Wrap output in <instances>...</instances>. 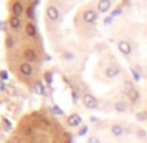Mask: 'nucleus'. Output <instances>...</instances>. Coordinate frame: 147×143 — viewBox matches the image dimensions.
I'll use <instances>...</instances> for the list:
<instances>
[{
    "instance_id": "nucleus-1",
    "label": "nucleus",
    "mask_w": 147,
    "mask_h": 143,
    "mask_svg": "<svg viewBox=\"0 0 147 143\" xmlns=\"http://www.w3.org/2000/svg\"><path fill=\"white\" fill-rule=\"evenodd\" d=\"M82 102H83V104H85V107L89 108V109H96L98 105H99L98 99L94 95H91V94H85L82 98Z\"/></svg>"
},
{
    "instance_id": "nucleus-2",
    "label": "nucleus",
    "mask_w": 147,
    "mask_h": 143,
    "mask_svg": "<svg viewBox=\"0 0 147 143\" xmlns=\"http://www.w3.org/2000/svg\"><path fill=\"white\" fill-rule=\"evenodd\" d=\"M82 18H83V21L87 22V24H94L98 20V12L94 11V9H87V11L83 12Z\"/></svg>"
},
{
    "instance_id": "nucleus-3",
    "label": "nucleus",
    "mask_w": 147,
    "mask_h": 143,
    "mask_svg": "<svg viewBox=\"0 0 147 143\" xmlns=\"http://www.w3.org/2000/svg\"><path fill=\"white\" fill-rule=\"evenodd\" d=\"M67 122H68L69 126L77 127V126H80V125L82 124V117H81L78 113H73V115H70L69 117L67 118Z\"/></svg>"
},
{
    "instance_id": "nucleus-4",
    "label": "nucleus",
    "mask_w": 147,
    "mask_h": 143,
    "mask_svg": "<svg viewBox=\"0 0 147 143\" xmlns=\"http://www.w3.org/2000/svg\"><path fill=\"white\" fill-rule=\"evenodd\" d=\"M117 47H119L120 52L122 53V55L125 56H129L131 53V46L129 42H125V40H121L119 42V44H117Z\"/></svg>"
},
{
    "instance_id": "nucleus-5",
    "label": "nucleus",
    "mask_w": 147,
    "mask_h": 143,
    "mask_svg": "<svg viewBox=\"0 0 147 143\" xmlns=\"http://www.w3.org/2000/svg\"><path fill=\"white\" fill-rule=\"evenodd\" d=\"M46 14H47V17L51 20V21H56V20L60 17V13H59L57 8L53 7V5L47 7V9H46Z\"/></svg>"
},
{
    "instance_id": "nucleus-6",
    "label": "nucleus",
    "mask_w": 147,
    "mask_h": 143,
    "mask_svg": "<svg viewBox=\"0 0 147 143\" xmlns=\"http://www.w3.org/2000/svg\"><path fill=\"white\" fill-rule=\"evenodd\" d=\"M111 0H99V3H98V12L99 13H106L111 9Z\"/></svg>"
},
{
    "instance_id": "nucleus-7",
    "label": "nucleus",
    "mask_w": 147,
    "mask_h": 143,
    "mask_svg": "<svg viewBox=\"0 0 147 143\" xmlns=\"http://www.w3.org/2000/svg\"><path fill=\"white\" fill-rule=\"evenodd\" d=\"M120 74V66L117 65H111L106 69V76L108 78H115Z\"/></svg>"
},
{
    "instance_id": "nucleus-8",
    "label": "nucleus",
    "mask_w": 147,
    "mask_h": 143,
    "mask_svg": "<svg viewBox=\"0 0 147 143\" xmlns=\"http://www.w3.org/2000/svg\"><path fill=\"white\" fill-rule=\"evenodd\" d=\"M124 127L121 126V125H119V124H113L111 126V133H112V135L113 137H116V138H119V137H121L122 134H124Z\"/></svg>"
},
{
    "instance_id": "nucleus-9",
    "label": "nucleus",
    "mask_w": 147,
    "mask_h": 143,
    "mask_svg": "<svg viewBox=\"0 0 147 143\" xmlns=\"http://www.w3.org/2000/svg\"><path fill=\"white\" fill-rule=\"evenodd\" d=\"M24 57L26 59V61L28 63H31V61H35L36 60V53L34 50H31V48H28V50H25V52H24Z\"/></svg>"
},
{
    "instance_id": "nucleus-10",
    "label": "nucleus",
    "mask_w": 147,
    "mask_h": 143,
    "mask_svg": "<svg viewBox=\"0 0 147 143\" xmlns=\"http://www.w3.org/2000/svg\"><path fill=\"white\" fill-rule=\"evenodd\" d=\"M20 70H21V73H22L24 76H31V73H33V66L30 65V63H24L20 66Z\"/></svg>"
},
{
    "instance_id": "nucleus-11",
    "label": "nucleus",
    "mask_w": 147,
    "mask_h": 143,
    "mask_svg": "<svg viewBox=\"0 0 147 143\" xmlns=\"http://www.w3.org/2000/svg\"><path fill=\"white\" fill-rule=\"evenodd\" d=\"M126 109H128V104L125 102H116L115 103V111L116 112H119V113H124V112H126Z\"/></svg>"
},
{
    "instance_id": "nucleus-12",
    "label": "nucleus",
    "mask_w": 147,
    "mask_h": 143,
    "mask_svg": "<svg viewBox=\"0 0 147 143\" xmlns=\"http://www.w3.org/2000/svg\"><path fill=\"white\" fill-rule=\"evenodd\" d=\"M12 12H13L14 16L20 17V14H22V12H24V7H22V4L20 3V1H16V3L13 4V7H12Z\"/></svg>"
},
{
    "instance_id": "nucleus-13",
    "label": "nucleus",
    "mask_w": 147,
    "mask_h": 143,
    "mask_svg": "<svg viewBox=\"0 0 147 143\" xmlns=\"http://www.w3.org/2000/svg\"><path fill=\"white\" fill-rule=\"evenodd\" d=\"M128 98H129V100H130V102L136 103V102H138V100H139L141 94H139V91L137 90V88H134V90H131L130 92L128 94Z\"/></svg>"
},
{
    "instance_id": "nucleus-14",
    "label": "nucleus",
    "mask_w": 147,
    "mask_h": 143,
    "mask_svg": "<svg viewBox=\"0 0 147 143\" xmlns=\"http://www.w3.org/2000/svg\"><path fill=\"white\" fill-rule=\"evenodd\" d=\"M9 25H11L12 29H20V26H21V21H20V17L13 16V17L11 18V21H9Z\"/></svg>"
},
{
    "instance_id": "nucleus-15",
    "label": "nucleus",
    "mask_w": 147,
    "mask_h": 143,
    "mask_svg": "<svg viewBox=\"0 0 147 143\" xmlns=\"http://www.w3.org/2000/svg\"><path fill=\"white\" fill-rule=\"evenodd\" d=\"M25 30H26V34H28L29 36H34L36 34V29H35V25H34V24H28Z\"/></svg>"
},
{
    "instance_id": "nucleus-16",
    "label": "nucleus",
    "mask_w": 147,
    "mask_h": 143,
    "mask_svg": "<svg viewBox=\"0 0 147 143\" xmlns=\"http://www.w3.org/2000/svg\"><path fill=\"white\" fill-rule=\"evenodd\" d=\"M136 118H137V121H139V122L147 121V111H141V112L136 113Z\"/></svg>"
},
{
    "instance_id": "nucleus-17",
    "label": "nucleus",
    "mask_w": 147,
    "mask_h": 143,
    "mask_svg": "<svg viewBox=\"0 0 147 143\" xmlns=\"http://www.w3.org/2000/svg\"><path fill=\"white\" fill-rule=\"evenodd\" d=\"M134 85H133V82H130V81H125L124 82V92L128 95L129 92H130L131 90H134Z\"/></svg>"
},
{
    "instance_id": "nucleus-18",
    "label": "nucleus",
    "mask_w": 147,
    "mask_h": 143,
    "mask_svg": "<svg viewBox=\"0 0 147 143\" xmlns=\"http://www.w3.org/2000/svg\"><path fill=\"white\" fill-rule=\"evenodd\" d=\"M35 94H38V95H43L45 94V87H43V85L40 82H38L35 85Z\"/></svg>"
},
{
    "instance_id": "nucleus-19",
    "label": "nucleus",
    "mask_w": 147,
    "mask_h": 143,
    "mask_svg": "<svg viewBox=\"0 0 147 143\" xmlns=\"http://www.w3.org/2000/svg\"><path fill=\"white\" fill-rule=\"evenodd\" d=\"M146 137H147V133H146L144 129L137 130V138H138V139H146Z\"/></svg>"
},
{
    "instance_id": "nucleus-20",
    "label": "nucleus",
    "mask_w": 147,
    "mask_h": 143,
    "mask_svg": "<svg viewBox=\"0 0 147 143\" xmlns=\"http://www.w3.org/2000/svg\"><path fill=\"white\" fill-rule=\"evenodd\" d=\"M34 8L35 7H29L28 8V11H26V13H28V17H30V18H34L35 17V12H34Z\"/></svg>"
},
{
    "instance_id": "nucleus-21",
    "label": "nucleus",
    "mask_w": 147,
    "mask_h": 143,
    "mask_svg": "<svg viewBox=\"0 0 147 143\" xmlns=\"http://www.w3.org/2000/svg\"><path fill=\"white\" fill-rule=\"evenodd\" d=\"M130 72H131V74H133V77H134V80H136V81L141 80V74H139V73L134 68H130Z\"/></svg>"
},
{
    "instance_id": "nucleus-22",
    "label": "nucleus",
    "mask_w": 147,
    "mask_h": 143,
    "mask_svg": "<svg viewBox=\"0 0 147 143\" xmlns=\"http://www.w3.org/2000/svg\"><path fill=\"white\" fill-rule=\"evenodd\" d=\"M51 111H52V112L55 113V115H63V113H64V112H63V109H61V108L59 107V105H53L52 109H51Z\"/></svg>"
},
{
    "instance_id": "nucleus-23",
    "label": "nucleus",
    "mask_w": 147,
    "mask_h": 143,
    "mask_svg": "<svg viewBox=\"0 0 147 143\" xmlns=\"http://www.w3.org/2000/svg\"><path fill=\"white\" fill-rule=\"evenodd\" d=\"M14 46V40H13V36L12 35H8V38H7V47H9V48H12V47Z\"/></svg>"
},
{
    "instance_id": "nucleus-24",
    "label": "nucleus",
    "mask_w": 147,
    "mask_h": 143,
    "mask_svg": "<svg viewBox=\"0 0 147 143\" xmlns=\"http://www.w3.org/2000/svg\"><path fill=\"white\" fill-rule=\"evenodd\" d=\"M53 74L51 73V72H47L45 74V78H46V81H47V83H52V80H53Z\"/></svg>"
},
{
    "instance_id": "nucleus-25",
    "label": "nucleus",
    "mask_w": 147,
    "mask_h": 143,
    "mask_svg": "<svg viewBox=\"0 0 147 143\" xmlns=\"http://www.w3.org/2000/svg\"><path fill=\"white\" fill-rule=\"evenodd\" d=\"M64 59H65V60H73V59H74V55H73L72 52L65 51V52H64Z\"/></svg>"
},
{
    "instance_id": "nucleus-26",
    "label": "nucleus",
    "mask_w": 147,
    "mask_h": 143,
    "mask_svg": "<svg viewBox=\"0 0 147 143\" xmlns=\"http://www.w3.org/2000/svg\"><path fill=\"white\" fill-rule=\"evenodd\" d=\"M87 132H89V127H87L86 125H85V126H82V129H81L80 132H78V135H80V137H83V135L86 134Z\"/></svg>"
},
{
    "instance_id": "nucleus-27",
    "label": "nucleus",
    "mask_w": 147,
    "mask_h": 143,
    "mask_svg": "<svg viewBox=\"0 0 147 143\" xmlns=\"http://www.w3.org/2000/svg\"><path fill=\"white\" fill-rule=\"evenodd\" d=\"M120 14H122V9H121V8H117V9H115V11H112V14H111V16L115 18V17L120 16Z\"/></svg>"
},
{
    "instance_id": "nucleus-28",
    "label": "nucleus",
    "mask_w": 147,
    "mask_h": 143,
    "mask_svg": "<svg viewBox=\"0 0 147 143\" xmlns=\"http://www.w3.org/2000/svg\"><path fill=\"white\" fill-rule=\"evenodd\" d=\"M87 143H102V142H100V139L96 137H90L89 139H87Z\"/></svg>"
},
{
    "instance_id": "nucleus-29",
    "label": "nucleus",
    "mask_w": 147,
    "mask_h": 143,
    "mask_svg": "<svg viewBox=\"0 0 147 143\" xmlns=\"http://www.w3.org/2000/svg\"><path fill=\"white\" fill-rule=\"evenodd\" d=\"M0 77H1V80L3 81H7L8 80V73H7L5 70H1L0 72Z\"/></svg>"
},
{
    "instance_id": "nucleus-30",
    "label": "nucleus",
    "mask_w": 147,
    "mask_h": 143,
    "mask_svg": "<svg viewBox=\"0 0 147 143\" xmlns=\"http://www.w3.org/2000/svg\"><path fill=\"white\" fill-rule=\"evenodd\" d=\"M4 124H5V130H11L12 129V124L7 120V118H4Z\"/></svg>"
},
{
    "instance_id": "nucleus-31",
    "label": "nucleus",
    "mask_w": 147,
    "mask_h": 143,
    "mask_svg": "<svg viewBox=\"0 0 147 143\" xmlns=\"http://www.w3.org/2000/svg\"><path fill=\"white\" fill-rule=\"evenodd\" d=\"M113 21V17L112 16H109V17H107L106 20H104V25H109V24H111V22Z\"/></svg>"
},
{
    "instance_id": "nucleus-32",
    "label": "nucleus",
    "mask_w": 147,
    "mask_h": 143,
    "mask_svg": "<svg viewBox=\"0 0 147 143\" xmlns=\"http://www.w3.org/2000/svg\"><path fill=\"white\" fill-rule=\"evenodd\" d=\"M29 3H30L31 7H35L38 4V0H29Z\"/></svg>"
},
{
    "instance_id": "nucleus-33",
    "label": "nucleus",
    "mask_w": 147,
    "mask_h": 143,
    "mask_svg": "<svg viewBox=\"0 0 147 143\" xmlns=\"http://www.w3.org/2000/svg\"><path fill=\"white\" fill-rule=\"evenodd\" d=\"M73 99H74V102H77L78 100V95L76 92H73Z\"/></svg>"
},
{
    "instance_id": "nucleus-34",
    "label": "nucleus",
    "mask_w": 147,
    "mask_h": 143,
    "mask_svg": "<svg viewBox=\"0 0 147 143\" xmlns=\"http://www.w3.org/2000/svg\"><path fill=\"white\" fill-rule=\"evenodd\" d=\"M90 121L95 122V121H96V117H90Z\"/></svg>"
}]
</instances>
